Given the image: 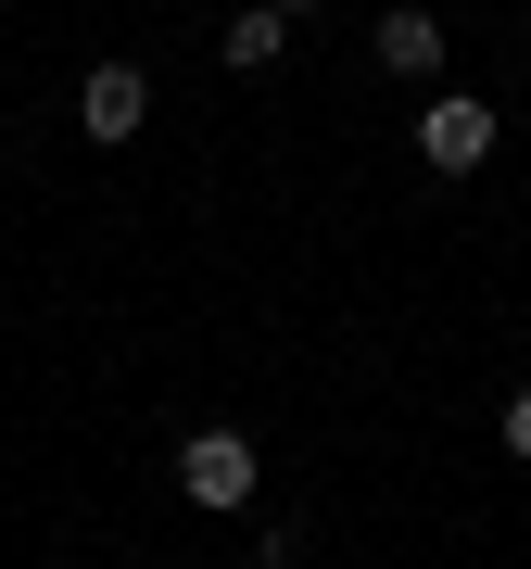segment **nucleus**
<instances>
[{
	"label": "nucleus",
	"instance_id": "obj_1",
	"mask_svg": "<svg viewBox=\"0 0 531 569\" xmlns=\"http://www.w3.org/2000/svg\"><path fill=\"white\" fill-rule=\"evenodd\" d=\"M493 140H507V114H493L481 89H430V102H418V164H430V178H481Z\"/></svg>",
	"mask_w": 531,
	"mask_h": 569
},
{
	"label": "nucleus",
	"instance_id": "obj_2",
	"mask_svg": "<svg viewBox=\"0 0 531 569\" xmlns=\"http://www.w3.org/2000/svg\"><path fill=\"white\" fill-rule=\"evenodd\" d=\"M178 493L203 519H241L253 493H266V456L241 443V430H190V443H178Z\"/></svg>",
	"mask_w": 531,
	"mask_h": 569
},
{
	"label": "nucleus",
	"instance_id": "obj_3",
	"mask_svg": "<svg viewBox=\"0 0 531 569\" xmlns=\"http://www.w3.org/2000/svg\"><path fill=\"white\" fill-rule=\"evenodd\" d=\"M77 127H89V140H140V127H152V63H89V77H77Z\"/></svg>",
	"mask_w": 531,
	"mask_h": 569
},
{
	"label": "nucleus",
	"instance_id": "obj_4",
	"mask_svg": "<svg viewBox=\"0 0 531 569\" xmlns=\"http://www.w3.org/2000/svg\"><path fill=\"white\" fill-rule=\"evenodd\" d=\"M368 63H380V77H405V89H430V77H443V13H418V0H405V13H380V26H368Z\"/></svg>",
	"mask_w": 531,
	"mask_h": 569
},
{
	"label": "nucleus",
	"instance_id": "obj_5",
	"mask_svg": "<svg viewBox=\"0 0 531 569\" xmlns=\"http://www.w3.org/2000/svg\"><path fill=\"white\" fill-rule=\"evenodd\" d=\"M279 51H291V13H266V0H253V13H228V63H241V77H266Z\"/></svg>",
	"mask_w": 531,
	"mask_h": 569
},
{
	"label": "nucleus",
	"instance_id": "obj_6",
	"mask_svg": "<svg viewBox=\"0 0 531 569\" xmlns=\"http://www.w3.org/2000/svg\"><path fill=\"white\" fill-rule=\"evenodd\" d=\"M507 456H531V380L507 392Z\"/></svg>",
	"mask_w": 531,
	"mask_h": 569
},
{
	"label": "nucleus",
	"instance_id": "obj_7",
	"mask_svg": "<svg viewBox=\"0 0 531 569\" xmlns=\"http://www.w3.org/2000/svg\"><path fill=\"white\" fill-rule=\"evenodd\" d=\"M266 13H317V0H266Z\"/></svg>",
	"mask_w": 531,
	"mask_h": 569
}]
</instances>
